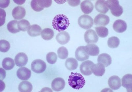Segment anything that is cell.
<instances>
[{"mask_svg": "<svg viewBox=\"0 0 132 92\" xmlns=\"http://www.w3.org/2000/svg\"><path fill=\"white\" fill-rule=\"evenodd\" d=\"M65 85V82L61 78H56L53 80L51 87L53 90L55 91H60L63 90Z\"/></svg>", "mask_w": 132, "mask_h": 92, "instance_id": "9", "label": "cell"}, {"mask_svg": "<svg viewBox=\"0 0 132 92\" xmlns=\"http://www.w3.org/2000/svg\"><path fill=\"white\" fill-rule=\"evenodd\" d=\"M10 45L9 42L4 40L0 41V51L1 52H6L10 49Z\"/></svg>", "mask_w": 132, "mask_h": 92, "instance_id": "33", "label": "cell"}, {"mask_svg": "<svg viewBox=\"0 0 132 92\" xmlns=\"http://www.w3.org/2000/svg\"><path fill=\"white\" fill-rule=\"evenodd\" d=\"M15 66V63L14 60L10 58H6L2 61V67L5 70H11L14 68Z\"/></svg>", "mask_w": 132, "mask_h": 92, "instance_id": "26", "label": "cell"}, {"mask_svg": "<svg viewBox=\"0 0 132 92\" xmlns=\"http://www.w3.org/2000/svg\"><path fill=\"white\" fill-rule=\"evenodd\" d=\"M119 39L116 36H112L108 39L107 44L108 47L112 48H117L120 44Z\"/></svg>", "mask_w": 132, "mask_h": 92, "instance_id": "29", "label": "cell"}, {"mask_svg": "<svg viewBox=\"0 0 132 92\" xmlns=\"http://www.w3.org/2000/svg\"><path fill=\"white\" fill-rule=\"evenodd\" d=\"M68 84L74 89L82 88L86 83L84 77L81 74L77 73L71 72L68 80Z\"/></svg>", "mask_w": 132, "mask_h": 92, "instance_id": "2", "label": "cell"}, {"mask_svg": "<svg viewBox=\"0 0 132 92\" xmlns=\"http://www.w3.org/2000/svg\"><path fill=\"white\" fill-rule=\"evenodd\" d=\"M58 56L61 59H65L68 58V52L67 48L64 47H60L57 51Z\"/></svg>", "mask_w": 132, "mask_h": 92, "instance_id": "32", "label": "cell"}, {"mask_svg": "<svg viewBox=\"0 0 132 92\" xmlns=\"http://www.w3.org/2000/svg\"><path fill=\"white\" fill-rule=\"evenodd\" d=\"M0 13H1V25L0 26H1L4 24L6 13L4 10L1 8L0 9Z\"/></svg>", "mask_w": 132, "mask_h": 92, "instance_id": "37", "label": "cell"}, {"mask_svg": "<svg viewBox=\"0 0 132 92\" xmlns=\"http://www.w3.org/2000/svg\"><path fill=\"white\" fill-rule=\"evenodd\" d=\"M94 64L92 61L88 60L81 63L80 67V71L85 76H89L92 74V68Z\"/></svg>", "mask_w": 132, "mask_h": 92, "instance_id": "6", "label": "cell"}, {"mask_svg": "<svg viewBox=\"0 0 132 92\" xmlns=\"http://www.w3.org/2000/svg\"><path fill=\"white\" fill-rule=\"evenodd\" d=\"M122 86L127 88L128 91H132V75L131 74H127L123 76L122 79Z\"/></svg>", "mask_w": 132, "mask_h": 92, "instance_id": "19", "label": "cell"}, {"mask_svg": "<svg viewBox=\"0 0 132 92\" xmlns=\"http://www.w3.org/2000/svg\"><path fill=\"white\" fill-rule=\"evenodd\" d=\"M84 39L87 43H94L97 42L98 37L95 31L93 29L87 30L84 34Z\"/></svg>", "mask_w": 132, "mask_h": 92, "instance_id": "7", "label": "cell"}, {"mask_svg": "<svg viewBox=\"0 0 132 92\" xmlns=\"http://www.w3.org/2000/svg\"><path fill=\"white\" fill-rule=\"evenodd\" d=\"M105 71L104 66L101 63H97L94 65L92 68V72L95 76H102Z\"/></svg>", "mask_w": 132, "mask_h": 92, "instance_id": "23", "label": "cell"}, {"mask_svg": "<svg viewBox=\"0 0 132 92\" xmlns=\"http://www.w3.org/2000/svg\"><path fill=\"white\" fill-rule=\"evenodd\" d=\"M108 84L112 90H118L121 87V79L117 76H112L108 80Z\"/></svg>", "mask_w": 132, "mask_h": 92, "instance_id": "11", "label": "cell"}, {"mask_svg": "<svg viewBox=\"0 0 132 92\" xmlns=\"http://www.w3.org/2000/svg\"><path fill=\"white\" fill-rule=\"evenodd\" d=\"M78 62L75 59L73 58L67 59L65 61V66L68 70L72 71L76 69L78 67Z\"/></svg>", "mask_w": 132, "mask_h": 92, "instance_id": "24", "label": "cell"}, {"mask_svg": "<svg viewBox=\"0 0 132 92\" xmlns=\"http://www.w3.org/2000/svg\"><path fill=\"white\" fill-rule=\"evenodd\" d=\"M81 10L84 13L89 14L93 11L94 5L90 1H85L81 3L80 5Z\"/></svg>", "mask_w": 132, "mask_h": 92, "instance_id": "20", "label": "cell"}, {"mask_svg": "<svg viewBox=\"0 0 132 92\" xmlns=\"http://www.w3.org/2000/svg\"><path fill=\"white\" fill-rule=\"evenodd\" d=\"M70 25L69 20L67 16L63 14H59L54 17L52 25L54 29L59 32L63 31Z\"/></svg>", "mask_w": 132, "mask_h": 92, "instance_id": "1", "label": "cell"}, {"mask_svg": "<svg viewBox=\"0 0 132 92\" xmlns=\"http://www.w3.org/2000/svg\"><path fill=\"white\" fill-rule=\"evenodd\" d=\"M18 26L20 30L24 32L26 31L30 26V24L27 20H22L18 22Z\"/></svg>", "mask_w": 132, "mask_h": 92, "instance_id": "30", "label": "cell"}, {"mask_svg": "<svg viewBox=\"0 0 132 92\" xmlns=\"http://www.w3.org/2000/svg\"><path fill=\"white\" fill-rule=\"evenodd\" d=\"M41 31L42 29L39 25L34 24L29 27L28 30V33L29 36L35 37L40 35Z\"/></svg>", "mask_w": 132, "mask_h": 92, "instance_id": "22", "label": "cell"}, {"mask_svg": "<svg viewBox=\"0 0 132 92\" xmlns=\"http://www.w3.org/2000/svg\"><path fill=\"white\" fill-rule=\"evenodd\" d=\"M114 30L116 32L122 33L127 30V25L125 21L121 20H118L114 22L113 26Z\"/></svg>", "mask_w": 132, "mask_h": 92, "instance_id": "14", "label": "cell"}, {"mask_svg": "<svg viewBox=\"0 0 132 92\" xmlns=\"http://www.w3.org/2000/svg\"><path fill=\"white\" fill-rule=\"evenodd\" d=\"M95 29L98 35L100 37L104 38L106 37L109 34L108 29L106 27H95Z\"/></svg>", "mask_w": 132, "mask_h": 92, "instance_id": "31", "label": "cell"}, {"mask_svg": "<svg viewBox=\"0 0 132 92\" xmlns=\"http://www.w3.org/2000/svg\"><path fill=\"white\" fill-rule=\"evenodd\" d=\"M95 9L98 12L103 14L106 13L109 10L105 1H97L95 3Z\"/></svg>", "mask_w": 132, "mask_h": 92, "instance_id": "21", "label": "cell"}, {"mask_svg": "<svg viewBox=\"0 0 132 92\" xmlns=\"http://www.w3.org/2000/svg\"><path fill=\"white\" fill-rule=\"evenodd\" d=\"M97 62L98 63L107 67L110 65L112 63V58L108 54L103 53L100 54L98 57Z\"/></svg>", "mask_w": 132, "mask_h": 92, "instance_id": "18", "label": "cell"}, {"mask_svg": "<svg viewBox=\"0 0 132 92\" xmlns=\"http://www.w3.org/2000/svg\"><path fill=\"white\" fill-rule=\"evenodd\" d=\"M32 89V86L31 83L27 81L21 82L18 87L19 90L21 92H31Z\"/></svg>", "mask_w": 132, "mask_h": 92, "instance_id": "25", "label": "cell"}, {"mask_svg": "<svg viewBox=\"0 0 132 92\" xmlns=\"http://www.w3.org/2000/svg\"><path fill=\"white\" fill-rule=\"evenodd\" d=\"M46 68L45 62L40 59L34 60L32 62L31 69L33 71L36 73H41L44 72Z\"/></svg>", "mask_w": 132, "mask_h": 92, "instance_id": "5", "label": "cell"}, {"mask_svg": "<svg viewBox=\"0 0 132 92\" xmlns=\"http://www.w3.org/2000/svg\"><path fill=\"white\" fill-rule=\"evenodd\" d=\"M10 1H1L0 7L2 8H6L10 4Z\"/></svg>", "mask_w": 132, "mask_h": 92, "instance_id": "38", "label": "cell"}, {"mask_svg": "<svg viewBox=\"0 0 132 92\" xmlns=\"http://www.w3.org/2000/svg\"><path fill=\"white\" fill-rule=\"evenodd\" d=\"M38 3L40 6L41 7L48 8L51 5L52 1H37Z\"/></svg>", "mask_w": 132, "mask_h": 92, "instance_id": "36", "label": "cell"}, {"mask_svg": "<svg viewBox=\"0 0 132 92\" xmlns=\"http://www.w3.org/2000/svg\"><path fill=\"white\" fill-rule=\"evenodd\" d=\"M28 61V56L24 53H19L15 56V62L18 67H22L26 65Z\"/></svg>", "mask_w": 132, "mask_h": 92, "instance_id": "13", "label": "cell"}, {"mask_svg": "<svg viewBox=\"0 0 132 92\" xmlns=\"http://www.w3.org/2000/svg\"><path fill=\"white\" fill-rule=\"evenodd\" d=\"M75 55L77 59L81 62L86 61L89 58V55L86 53L84 46H80L76 49Z\"/></svg>", "mask_w": 132, "mask_h": 92, "instance_id": "12", "label": "cell"}, {"mask_svg": "<svg viewBox=\"0 0 132 92\" xmlns=\"http://www.w3.org/2000/svg\"><path fill=\"white\" fill-rule=\"evenodd\" d=\"M26 11L24 8L21 6H17L12 11L13 17L16 20H20L23 19L26 16Z\"/></svg>", "mask_w": 132, "mask_h": 92, "instance_id": "15", "label": "cell"}, {"mask_svg": "<svg viewBox=\"0 0 132 92\" xmlns=\"http://www.w3.org/2000/svg\"><path fill=\"white\" fill-rule=\"evenodd\" d=\"M68 4L71 6L75 7L77 6L80 3V1H68Z\"/></svg>", "mask_w": 132, "mask_h": 92, "instance_id": "39", "label": "cell"}, {"mask_svg": "<svg viewBox=\"0 0 132 92\" xmlns=\"http://www.w3.org/2000/svg\"><path fill=\"white\" fill-rule=\"evenodd\" d=\"M46 58L47 62L50 64H54L57 61V56L56 53L50 52L47 54Z\"/></svg>", "mask_w": 132, "mask_h": 92, "instance_id": "34", "label": "cell"}, {"mask_svg": "<svg viewBox=\"0 0 132 92\" xmlns=\"http://www.w3.org/2000/svg\"><path fill=\"white\" fill-rule=\"evenodd\" d=\"M110 18L108 16L103 14H100L97 15L94 20L95 25L100 26H105L109 24Z\"/></svg>", "mask_w": 132, "mask_h": 92, "instance_id": "8", "label": "cell"}, {"mask_svg": "<svg viewBox=\"0 0 132 92\" xmlns=\"http://www.w3.org/2000/svg\"><path fill=\"white\" fill-rule=\"evenodd\" d=\"M85 51L88 55L97 56L100 53V49L98 46L94 44H89L85 47Z\"/></svg>", "mask_w": 132, "mask_h": 92, "instance_id": "17", "label": "cell"}, {"mask_svg": "<svg viewBox=\"0 0 132 92\" xmlns=\"http://www.w3.org/2000/svg\"><path fill=\"white\" fill-rule=\"evenodd\" d=\"M16 4L18 5L23 4L25 2V1H13Z\"/></svg>", "mask_w": 132, "mask_h": 92, "instance_id": "40", "label": "cell"}, {"mask_svg": "<svg viewBox=\"0 0 132 92\" xmlns=\"http://www.w3.org/2000/svg\"><path fill=\"white\" fill-rule=\"evenodd\" d=\"M107 7L110 9L111 12L113 15L119 17L123 12L122 7L120 5L118 1L109 0L105 1Z\"/></svg>", "mask_w": 132, "mask_h": 92, "instance_id": "3", "label": "cell"}, {"mask_svg": "<svg viewBox=\"0 0 132 92\" xmlns=\"http://www.w3.org/2000/svg\"><path fill=\"white\" fill-rule=\"evenodd\" d=\"M18 22L16 20H13L8 23L7 28L9 32L15 34L20 31L18 26Z\"/></svg>", "mask_w": 132, "mask_h": 92, "instance_id": "28", "label": "cell"}, {"mask_svg": "<svg viewBox=\"0 0 132 92\" xmlns=\"http://www.w3.org/2000/svg\"><path fill=\"white\" fill-rule=\"evenodd\" d=\"M31 71L26 67H21L18 70L16 75L20 79L26 81L29 79L31 77Z\"/></svg>", "mask_w": 132, "mask_h": 92, "instance_id": "10", "label": "cell"}, {"mask_svg": "<svg viewBox=\"0 0 132 92\" xmlns=\"http://www.w3.org/2000/svg\"><path fill=\"white\" fill-rule=\"evenodd\" d=\"M31 6L33 10L36 12L41 11L44 9L39 6L38 3L37 1L36 0H33L31 1Z\"/></svg>", "mask_w": 132, "mask_h": 92, "instance_id": "35", "label": "cell"}, {"mask_svg": "<svg viewBox=\"0 0 132 92\" xmlns=\"http://www.w3.org/2000/svg\"><path fill=\"white\" fill-rule=\"evenodd\" d=\"M78 23L81 27L85 29H88L91 28L93 26L94 21L90 16L84 15L79 17Z\"/></svg>", "mask_w": 132, "mask_h": 92, "instance_id": "4", "label": "cell"}, {"mask_svg": "<svg viewBox=\"0 0 132 92\" xmlns=\"http://www.w3.org/2000/svg\"><path fill=\"white\" fill-rule=\"evenodd\" d=\"M53 30L49 28H45L42 31L41 36L43 39L48 41L52 39L54 36Z\"/></svg>", "mask_w": 132, "mask_h": 92, "instance_id": "27", "label": "cell"}, {"mask_svg": "<svg viewBox=\"0 0 132 92\" xmlns=\"http://www.w3.org/2000/svg\"><path fill=\"white\" fill-rule=\"evenodd\" d=\"M56 40L60 44H65L70 40V35L67 32H61L56 35Z\"/></svg>", "mask_w": 132, "mask_h": 92, "instance_id": "16", "label": "cell"}]
</instances>
